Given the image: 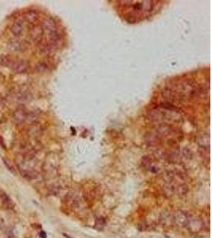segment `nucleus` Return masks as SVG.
Returning a JSON list of instances; mask_svg holds the SVG:
<instances>
[{
	"label": "nucleus",
	"instance_id": "obj_1",
	"mask_svg": "<svg viewBox=\"0 0 212 238\" xmlns=\"http://www.w3.org/2000/svg\"><path fill=\"white\" fill-rule=\"evenodd\" d=\"M119 10L122 16L130 23L140 22L148 18L157 9L159 4L155 1H122Z\"/></svg>",
	"mask_w": 212,
	"mask_h": 238
},
{
	"label": "nucleus",
	"instance_id": "obj_2",
	"mask_svg": "<svg viewBox=\"0 0 212 238\" xmlns=\"http://www.w3.org/2000/svg\"><path fill=\"white\" fill-rule=\"evenodd\" d=\"M13 71H15L17 73H23L28 68V64L22 60L13 61L11 65Z\"/></svg>",
	"mask_w": 212,
	"mask_h": 238
},
{
	"label": "nucleus",
	"instance_id": "obj_3",
	"mask_svg": "<svg viewBox=\"0 0 212 238\" xmlns=\"http://www.w3.org/2000/svg\"><path fill=\"white\" fill-rule=\"evenodd\" d=\"M26 118V113L23 108L20 107L15 110L14 114H13V119L17 123H22Z\"/></svg>",
	"mask_w": 212,
	"mask_h": 238
},
{
	"label": "nucleus",
	"instance_id": "obj_4",
	"mask_svg": "<svg viewBox=\"0 0 212 238\" xmlns=\"http://www.w3.org/2000/svg\"><path fill=\"white\" fill-rule=\"evenodd\" d=\"M43 34V29L40 26H34L29 30V35L34 40H40Z\"/></svg>",
	"mask_w": 212,
	"mask_h": 238
},
{
	"label": "nucleus",
	"instance_id": "obj_5",
	"mask_svg": "<svg viewBox=\"0 0 212 238\" xmlns=\"http://www.w3.org/2000/svg\"><path fill=\"white\" fill-rule=\"evenodd\" d=\"M9 48L10 49L14 51H18V50H22V49H25V45L24 44L23 41H11L9 42Z\"/></svg>",
	"mask_w": 212,
	"mask_h": 238
},
{
	"label": "nucleus",
	"instance_id": "obj_6",
	"mask_svg": "<svg viewBox=\"0 0 212 238\" xmlns=\"http://www.w3.org/2000/svg\"><path fill=\"white\" fill-rule=\"evenodd\" d=\"M11 32L15 36H20L22 33V24L20 22H15L11 25Z\"/></svg>",
	"mask_w": 212,
	"mask_h": 238
},
{
	"label": "nucleus",
	"instance_id": "obj_7",
	"mask_svg": "<svg viewBox=\"0 0 212 238\" xmlns=\"http://www.w3.org/2000/svg\"><path fill=\"white\" fill-rule=\"evenodd\" d=\"M38 15L35 11H30L25 14V19L29 22V23H34L38 20Z\"/></svg>",
	"mask_w": 212,
	"mask_h": 238
},
{
	"label": "nucleus",
	"instance_id": "obj_8",
	"mask_svg": "<svg viewBox=\"0 0 212 238\" xmlns=\"http://www.w3.org/2000/svg\"><path fill=\"white\" fill-rule=\"evenodd\" d=\"M11 63H12V61H11V58L8 57V56H3L0 59V64L3 66H11Z\"/></svg>",
	"mask_w": 212,
	"mask_h": 238
},
{
	"label": "nucleus",
	"instance_id": "obj_9",
	"mask_svg": "<svg viewBox=\"0 0 212 238\" xmlns=\"http://www.w3.org/2000/svg\"><path fill=\"white\" fill-rule=\"evenodd\" d=\"M40 236H41L42 238H46V234H45V232H43V231H42V233H40Z\"/></svg>",
	"mask_w": 212,
	"mask_h": 238
},
{
	"label": "nucleus",
	"instance_id": "obj_10",
	"mask_svg": "<svg viewBox=\"0 0 212 238\" xmlns=\"http://www.w3.org/2000/svg\"><path fill=\"white\" fill-rule=\"evenodd\" d=\"M64 236H65V237H66V238H73V237H71V236H68V234H65V233H64Z\"/></svg>",
	"mask_w": 212,
	"mask_h": 238
},
{
	"label": "nucleus",
	"instance_id": "obj_11",
	"mask_svg": "<svg viewBox=\"0 0 212 238\" xmlns=\"http://www.w3.org/2000/svg\"><path fill=\"white\" fill-rule=\"evenodd\" d=\"M0 142H1V144H2V141H1V137H0Z\"/></svg>",
	"mask_w": 212,
	"mask_h": 238
}]
</instances>
